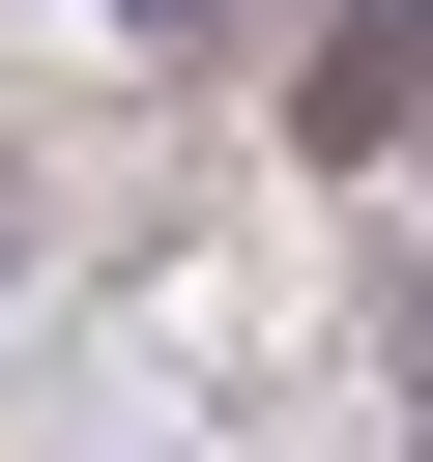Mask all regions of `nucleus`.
<instances>
[{
    "label": "nucleus",
    "instance_id": "1",
    "mask_svg": "<svg viewBox=\"0 0 433 462\" xmlns=\"http://www.w3.org/2000/svg\"><path fill=\"white\" fill-rule=\"evenodd\" d=\"M404 116H433V0H318L289 29V144L318 173H404Z\"/></svg>",
    "mask_w": 433,
    "mask_h": 462
},
{
    "label": "nucleus",
    "instance_id": "2",
    "mask_svg": "<svg viewBox=\"0 0 433 462\" xmlns=\"http://www.w3.org/2000/svg\"><path fill=\"white\" fill-rule=\"evenodd\" d=\"M375 375H404V433H433V231H375Z\"/></svg>",
    "mask_w": 433,
    "mask_h": 462
},
{
    "label": "nucleus",
    "instance_id": "3",
    "mask_svg": "<svg viewBox=\"0 0 433 462\" xmlns=\"http://www.w3.org/2000/svg\"><path fill=\"white\" fill-rule=\"evenodd\" d=\"M144 58H231V29H318V0H115Z\"/></svg>",
    "mask_w": 433,
    "mask_h": 462
},
{
    "label": "nucleus",
    "instance_id": "4",
    "mask_svg": "<svg viewBox=\"0 0 433 462\" xmlns=\"http://www.w3.org/2000/svg\"><path fill=\"white\" fill-rule=\"evenodd\" d=\"M0 260H29V202H0Z\"/></svg>",
    "mask_w": 433,
    "mask_h": 462
}]
</instances>
